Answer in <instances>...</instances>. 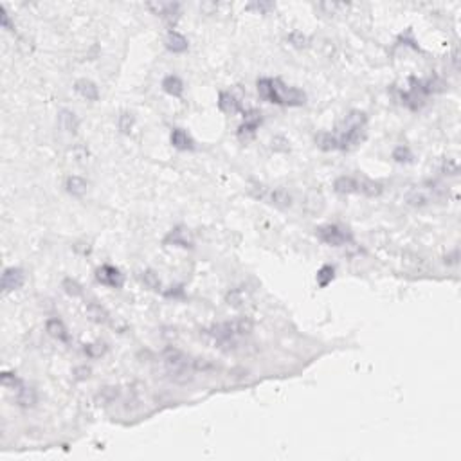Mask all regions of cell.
Instances as JSON below:
<instances>
[{
	"instance_id": "cell-1",
	"label": "cell",
	"mask_w": 461,
	"mask_h": 461,
	"mask_svg": "<svg viewBox=\"0 0 461 461\" xmlns=\"http://www.w3.org/2000/svg\"><path fill=\"white\" fill-rule=\"evenodd\" d=\"M254 323L249 317H234L231 321H225V323L214 324L211 330H207V333L213 337L214 341L222 344H229L233 343L234 337H240V335H249L253 331Z\"/></svg>"
},
{
	"instance_id": "cell-2",
	"label": "cell",
	"mask_w": 461,
	"mask_h": 461,
	"mask_svg": "<svg viewBox=\"0 0 461 461\" xmlns=\"http://www.w3.org/2000/svg\"><path fill=\"white\" fill-rule=\"evenodd\" d=\"M162 360H164L166 367L170 370V373H173L175 377L186 375L188 367H191V359L177 348H166L164 353H162Z\"/></svg>"
},
{
	"instance_id": "cell-3",
	"label": "cell",
	"mask_w": 461,
	"mask_h": 461,
	"mask_svg": "<svg viewBox=\"0 0 461 461\" xmlns=\"http://www.w3.org/2000/svg\"><path fill=\"white\" fill-rule=\"evenodd\" d=\"M316 234L321 241L333 245V247H339V245H344L346 241H350V234L344 229H341L339 225H321V227L316 229Z\"/></svg>"
},
{
	"instance_id": "cell-4",
	"label": "cell",
	"mask_w": 461,
	"mask_h": 461,
	"mask_svg": "<svg viewBox=\"0 0 461 461\" xmlns=\"http://www.w3.org/2000/svg\"><path fill=\"white\" fill-rule=\"evenodd\" d=\"M96 280L99 283L107 285L112 288H121L122 287V274L112 265H103L96 270Z\"/></svg>"
},
{
	"instance_id": "cell-5",
	"label": "cell",
	"mask_w": 461,
	"mask_h": 461,
	"mask_svg": "<svg viewBox=\"0 0 461 461\" xmlns=\"http://www.w3.org/2000/svg\"><path fill=\"white\" fill-rule=\"evenodd\" d=\"M258 92H260L261 99H265V101L283 105L280 96V88H278V79H268V78L260 79L258 81Z\"/></svg>"
},
{
	"instance_id": "cell-6",
	"label": "cell",
	"mask_w": 461,
	"mask_h": 461,
	"mask_svg": "<svg viewBox=\"0 0 461 461\" xmlns=\"http://www.w3.org/2000/svg\"><path fill=\"white\" fill-rule=\"evenodd\" d=\"M25 281V274L22 268L18 267H11L6 268L4 274H2V290L4 292H13L18 290Z\"/></svg>"
},
{
	"instance_id": "cell-7",
	"label": "cell",
	"mask_w": 461,
	"mask_h": 461,
	"mask_svg": "<svg viewBox=\"0 0 461 461\" xmlns=\"http://www.w3.org/2000/svg\"><path fill=\"white\" fill-rule=\"evenodd\" d=\"M278 88H280V96H281V101H283V105H290V107H299V105H303L304 99H306V96H304L303 90H299V88H288L285 87L283 83L278 79Z\"/></svg>"
},
{
	"instance_id": "cell-8",
	"label": "cell",
	"mask_w": 461,
	"mask_h": 461,
	"mask_svg": "<svg viewBox=\"0 0 461 461\" xmlns=\"http://www.w3.org/2000/svg\"><path fill=\"white\" fill-rule=\"evenodd\" d=\"M265 198L268 200V204L276 205V207H290L292 205V195L283 188H276V190L268 191V195H265Z\"/></svg>"
},
{
	"instance_id": "cell-9",
	"label": "cell",
	"mask_w": 461,
	"mask_h": 461,
	"mask_svg": "<svg viewBox=\"0 0 461 461\" xmlns=\"http://www.w3.org/2000/svg\"><path fill=\"white\" fill-rule=\"evenodd\" d=\"M335 191L339 195H351V193H359V178L353 177H339L333 184Z\"/></svg>"
},
{
	"instance_id": "cell-10",
	"label": "cell",
	"mask_w": 461,
	"mask_h": 461,
	"mask_svg": "<svg viewBox=\"0 0 461 461\" xmlns=\"http://www.w3.org/2000/svg\"><path fill=\"white\" fill-rule=\"evenodd\" d=\"M76 92H78L81 98H85L87 101H98L99 98V92H98V87H96V83H92L90 79H79V81H76Z\"/></svg>"
},
{
	"instance_id": "cell-11",
	"label": "cell",
	"mask_w": 461,
	"mask_h": 461,
	"mask_svg": "<svg viewBox=\"0 0 461 461\" xmlns=\"http://www.w3.org/2000/svg\"><path fill=\"white\" fill-rule=\"evenodd\" d=\"M65 188H67V191L72 195V197H83V195L87 193V180L81 177H78V175H72V177L67 178V182H65Z\"/></svg>"
},
{
	"instance_id": "cell-12",
	"label": "cell",
	"mask_w": 461,
	"mask_h": 461,
	"mask_svg": "<svg viewBox=\"0 0 461 461\" xmlns=\"http://www.w3.org/2000/svg\"><path fill=\"white\" fill-rule=\"evenodd\" d=\"M45 328H47L49 335L54 337V339L62 341V343H67L69 341V331H67V328H65V324L59 319H49L47 324H45Z\"/></svg>"
},
{
	"instance_id": "cell-13",
	"label": "cell",
	"mask_w": 461,
	"mask_h": 461,
	"mask_svg": "<svg viewBox=\"0 0 461 461\" xmlns=\"http://www.w3.org/2000/svg\"><path fill=\"white\" fill-rule=\"evenodd\" d=\"M166 47L170 49L171 52H184L188 51V40L177 31H170L168 33V38H166Z\"/></svg>"
},
{
	"instance_id": "cell-14",
	"label": "cell",
	"mask_w": 461,
	"mask_h": 461,
	"mask_svg": "<svg viewBox=\"0 0 461 461\" xmlns=\"http://www.w3.org/2000/svg\"><path fill=\"white\" fill-rule=\"evenodd\" d=\"M171 144L177 150H193V141L182 128H175L171 132Z\"/></svg>"
},
{
	"instance_id": "cell-15",
	"label": "cell",
	"mask_w": 461,
	"mask_h": 461,
	"mask_svg": "<svg viewBox=\"0 0 461 461\" xmlns=\"http://www.w3.org/2000/svg\"><path fill=\"white\" fill-rule=\"evenodd\" d=\"M162 88H164L166 94L173 96V98H180L182 92H184V83L177 76H166L164 81H162Z\"/></svg>"
},
{
	"instance_id": "cell-16",
	"label": "cell",
	"mask_w": 461,
	"mask_h": 461,
	"mask_svg": "<svg viewBox=\"0 0 461 461\" xmlns=\"http://www.w3.org/2000/svg\"><path fill=\"white\" fill-rule=\"evenodd\" d=\"M260 122H261L260 114H256V112L247 114L245 115V122L240 127V137H243V135H254V132L260 127Z\"/></svg>"
},
{
	"instance_id": "cell-17",
	"label": "cell",
	"mask_w": 461,
	"mask_h": 461,
	"mask_svg": "<svg viewBox=\"0 0 461 461\" xmlns=\"http://www.w3.org/2000/svg\"><path fill=\"white\" fill-rule=\"evenodd\" d=\"M59 125H62V128H64L65 132H69V134H76V130H78V127H79V121H78V117H76L74 112L62 110L59 112Z\"/></svg>"
},
{
	"instance_id": "cell-18",
	"label": "cell",
	"mask_w": 461,
	"mask_h": 461,
	"mask_svg": "<svg viewBox=\"0 0 461 461\" xmlns=\"http://www.w3.org/2000/svg\"><path fill=\"white\" fill-rule=\"evenodd\" d=\"M16 402L22 407H33L36 404V391L33 387L20 386L18 393H16Z\"/></svg>"
},
{
	"instance_id": "cell-19",
	"label": "cell",
	"mask_w": 461,
	"mask_h": 461,
	"mask_svg": "<svg viewBox=\"0 0 461 461\" xmlns=\"http://www.w3.org/2000/svg\"><path fill=\"white\" fill-rule=\"evenodd\" d=\"M359 191L366 197H379L382 193V184L371 178H359Z\"/></svg>"
},
{
	"instance_id": "cell-20",
	"label": "cell",
	"mask_w": 461,
	"mask_h": 461,
	"mask_svg": "<svg viewBox=\"0 0 461 461\" xmlns=\"http://www.w3.org/2000/svg\"><path fill=\"white\" fill-rule=\"evenodd\" d=\"M119 396V389L114 386H108V387H103L98 394H96V402L99 406H108V404L115 402V398Z\"/></svg>"
},
{
	"instance_id": "cell-21",
	"label": "cell",
	"mask_w": 461,
	"mask_h": 461,
	"mask_svg": "<svg viewBox=\"0 0 461 461\" xmlns=\"http://www.w3.org/2000/svg\"><path fill=\"white\" fill-rule=\"evenodd\" d=\"M87 314L90 316L92 321H96V323H107L108 321V314L107 310L101 306V304L98 303H88L87 304Z\"/></svg>"
},
{
	"instance_id": "cell-22",
	"label": "cell",
	"mask_w": 461,
	"mask_h": 461,
	"mask_svg": "<svg viewBox=\"0 0 461 461\" xmlns=\"http://www.w3.org/2000/svg\"><path fill=\"white\" fill-rule=\"evenodd\" d=\"M139 280L144 283L146 288H150V290H159L161 288V280H159V276L155 274L153 270H142L141 274H139Z\"/></svg>"
},
{
	"instance_id": "cell-23",
	"label": "cell",
	"mask_w": 461,
	"mask_h": 461,
	"mask_svg": "<svg viewBox=\"0 0 461 461\" xmlns=\"http://www.w3.org/2000/svg\"><path fill=\"white\" fill-rule=\"evenodd\" d=\"M218 107H220V110L224 112H238L240 110V105H238V101L233 98V96L229 94V92H222L220 94V101H218Z\"/></svg>"
},
{
	"instance_id": "cell-24",
	"label": "cell",
	"mask_w": 461,
	"mask_h": 461,
	"mask_svg": "<svg viewBox=\"0 0 461 461\" xmlns=\"http://www.w3.org/2000/svg\"><path fill=\"white\" fill-rule=\"evenodd\" d=\"M316 141H317V146L324 151H331V150H337V148H339V139L331 134H321Z\"/></svg>"
},
{
	"instance_id": "cell-25",
	"label": "cell",
	"mask_w": 461,
	"mask_h": 461,
	"mask_svg": "<svg viewBox=\"0 0 461 461\" xmlns=\"http://www.w3.org/2000/svg\"><path fill=\"white\" fill-rule=\"evenodd\" d=\"M335 276V270L331 265H324V267L319 268V272H317V285H319L321 288L328 287V285L331 283V280H333Z\"/></svg>"
},
{
	"instance_id": "cell-26",
	"label": "cell",
	"mask_w": 461,
	"mask_h": 461,
	"mask_svg": "<svg viewBox=\"0 0 461 461\" xmlns=\"http://www.w3.org/2000/svg\"><path fill=\"white\" fill-rule=\"evenodd\" d=\"M406 202L409 205H413V207H422V205H427L429 204V197H427L423 191H418V190H414V191H411L409 195L406 197Z\"/></svg>"
},
{
	"instance_id": "cell-27",
	"label": "cell",
	"mask_w": 461,
	"mask_h": 461,
	"mask_svg": "<svg viewBox=\"0 0 461 461\" xmlns=\"http://www.w3.org/2000/svg\"><path fill=\"white\" fill-rule=\"evenodd\" d=\"M393 159L396 162H400V164H407V162L413 161V153L409 151L407 146H398V148H394V151H393Z\"/></svg>"
},
{
	"instance_id": "cell-28",
	"label": "cell",
	"mask_w": 461,
	"mask_h": 461,
	"mask_svg": "<svg viewBox=\"0 0 461 461\" xmlns=\"http://www.w3.org/2000/svg\"><path fill=\"white\" fill-rule=\"evenodd\" d=\"M64 290L67 292L69 296H72V297H79L83 294L81 285H79L76 280H72V278H65V280H64Z\"/></svg>"
},
{
	"instance_id": "cell-29",
	"label": "cell",
	"mask_w": 461,
	"mask_h": 461,
	"mask_svg": "<svg viewBox=\"0 0 461 461\" xmlns=\"http://www.w3.org/2000/svg\"><path fill=\"white\" fill-rule=\"evenodd\" d=\"M105 351H107V344L105 343H94V344H87V346H85V353H87L88 357H92V359H98V357L105 355Z\"/></svg>"
},
{
	"instance_id": "cell-30",
	"label": "cell",
	"mask_w": 461,
	"mask_h": 461,
	"mask_svg": "<svg viewBox=\"0 0 461 461\" xmlns=\"http://www.w3.org/2000/svg\"><path fill=\"white\" fill-rule=\"evenodd\" d=\"M132 127H134V115L128 114V112L119 115V130H121L122 134H130Z\"/></svg>"
},
{
	"instance_id": "cell-31",
	"label": "cell",
	"mask_w": 461,
	"mask_h": 461,
	"mask_svg": "<svg viewBox=\"0 0 461 461\" xmlns=\"http://www.w3.org/2000/svg\"><path fill=\"white\" fill-rule=\"evenodd\" d=\"M191 367L195 371H202V373H207V371L214 370V364L207 359H193L191 360Z\"/></svg>"
},
{
	"instance_id": "cell-32",
	"label": "cell",
	"mask_w": 461,
	"mask_h": 461,
	"mask_svg": "<svg viewBox=\"0 0 461 461\" xmlns=\"http://www.w3.org/2000/svg\"><path fill=\"white\" fill-rule=\"evenodd\" d=\"M288 42H290L294 47H306V44H308V38L306 36L303 35V33H299V31H296V33H292L290 36H288Z\"/></svg>"
},
{
	"instance_id": "cell-33",
	"label": "cell",
	"mask_w": 461,
	"mask_h": 461,
	"mask_svg": "<svg viewBox=\"0 0 461 461\" xmlns=\"http://www.w3.org/2000/svg\"><path fill=\"white\" fill-rule=\"evenodd\" d=\"M170 240H173V243H177V245H180V247H191V243L188 240H184L182 238V231L180 229H175L173 233L170 234V236L166 238V241H170Z\"/></svg>"
},
{
	"instance_id": "cell-34",
	"label": "cell",
	"mask_w": 461,
	"mask_h": 461,
	"mask_svg": "<svg viewBox=\"0 0 461 461\" xmlns=\"http://www.w3.org/2000/svg\"><path fill=\"white\" fill-rule=\"evenodd\" d=\"M442 171L445 175H457V161L456 159H447L442 166Z\"/></svg>"
},
{
	"instance_id": "cell-35",
	"label": "cell",
	"mask_w": 461,
	"mask_h": 461,
	"mask_svg": "<svg viewBox=\"0 0 461 461\" xmlns=\"http://www.w3.org/2000/svg\"><path fill=\"white\" fill-rule=\"evenodd\" d=\"M227 301H229V304H233V306H240V304L243 303V296H241V290H233V292H229Z\"/></svg>"
},
{
	"instance_id": "cell-36",
	"label": "cell",
	"mask_w": 461,
	"mask_h": 461,
	"mask_svg": "<svg viewBox=\"0 0 461 461\" xmlns=\"http://www.w3.org/2000/svg\"><path fill=\"white\" fill-rule=\"evenodd\" d=\"M2 384H4V386H13V387H15V386L16 387L22 386V384H20V380L16 379L13 373H2Z\"/></svg>"
},
{
	"instance_id": "cell-37",
	"label": "cell",
	"mask_w": 461,
	"mask_h": 461,
	"mask_svg": "<svg viewBox=\"0 0 461 461\" xmlns=\"http://www.w3.org/2000/svg\"><path fill=\"white\" fill-rule=\"evenodd\" d=\"M88 375H90V367L88 366H79L74 370V379L76 380H85L88 379Z\"/></svg>"
},
{
	"instance_id": "cell-38",
	"label": "cell",
	"mask_w": 461,
	"mask_h": 461,
	"mask_svg": "<svg viewBox=\"0 0 461 461\" xmlns=\"http://www.w3.org/2000/svg\"><path fill=\"white\" fill-rule=\"evenodd\" d=\"M0 20H2V27H6V29H13V25H11V22H9V15H8V11H6V8H0Z\"/></svg>"
},
{
	"instance_id": "cell-39",
	"label": "cell",
	"mask_w": 461,
	"mask_h": 461,
	"mask_svg": "<svg viewBox=\"0 0 461 461\" xmlns=\"http://www.w3.org/2000/svg\"><path fill=\"white\" fill-rule=\"evenodd\" d=\"M256 8L260 13H267L268 9H272V4H265V2H256V4H251L249 6V9H254Z\"/></svg>"
},
{
	"instance_id": "cell-40",
	"label": "cell",
	"mask_w": 461,
	"mask_h": 461,
	"mask_svg": "<svg viewBox=\"0 0 461 461\" xmlns=\"http://www.w3.org/2000/svg\"><path fill=\"white\" fill-rule=\"evenodd\" d=\"M457 256H459V254H457V249H456V251H452V254L445 256V263L447 265H456L457 263Z\"/></svg>"
},
{
	"instance_id": "cell-41",
	"label": "cell",
	"mask_w": 461,
	"mask_h": 461,
	"mask_svg": "<svg viewBox=\"0 0 461 461\" xmlns=\"http://www.w3.org/2000/svg\"><path fill=\"white\" fill-rule=\"evenodd\" d=\"M452 64H454V69H457V51L452 52Z\"/></svg>"
}]
</instances>
